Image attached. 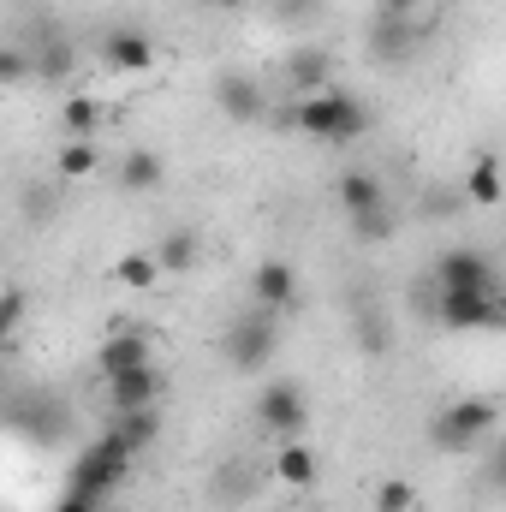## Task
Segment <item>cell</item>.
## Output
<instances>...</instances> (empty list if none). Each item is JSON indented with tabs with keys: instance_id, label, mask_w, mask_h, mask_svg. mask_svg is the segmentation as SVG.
Instances as JSON below:
<instances>
[{
	"instance_id": "1",
	"label": "cell",
	"mask_w": 506,
	"mask_h": 512,
	"mask_svg": "<svg viewBox=\"0 0 506 512\" xmlns=\"http://www.w3.org/2000/svg\"><path fill=\"white\" fill-rule=\"evenodd\" d=\"M280 126L304 131V137H322V143H358V137L370 131V108H364L352 90L328 84V90L304 96L298 108H286V114H280Z\"/></svg>"
},
{
	"instance_id": "2",
	"label": "cell",
	"mask_w": 506,
	"mask_h": 512,
	"mask_svg": "<svg viewBox=\"0 0 506 512\" xmlns=\"http://www.w3.org/2000/svg\"><path fill=\"white\" fill-rule=\"evenodd\" d=\"M495 423H501L495 399H447V405L429 417V441H435L441 453H471V447H489Z\"/></svg>"
},
{
	"instance_id": "3",
	"label": "cell",
	"mask_w": 506,
	"mask_h": 512,
	"mask_svg": "<svg viewBox=\"0 0 506 512\" xmlns=\"http://www.w3.org/2000/svg\"><path fill=\"white\" fill-rule=\"evenodd\" d=\"M131 459H137V447H131L120 429H108L96 447H84V453H78V465H72L66 489H72V495H90V501H102L108 489H120V483H126Z\"/></svg>"
},
{
	"instance_id": "4",
	"label": "cell",
	"mask_w": 506,
	"mask_h": 512,
	"mask_svg": "<svg viewBox=\"0 0 506 512\" xmlns=\"http://www.w3.org/2000/svg\"><path fill=\"white\" fill-rule=\"evenodd\" d=\"M280 352V310H268V304H251L233 328H227V364L233 370H262L268 358Z\"/></svg>"
},
{
	"instance_id": "5",
	"label": "cell",
	"mask_w": 506,
	"mask_h": 512,
	"mask_svg": "<svg viewBox=\"0 0 506 512\" xmlns=\"http://www.w3.org/2000/svg\"><path fill=\"white\" fill-rule=\"evenodd\" d=\"M423 36H435V18L423 24V18H393V12H376L370 18V30H364V48H370V60L387 66V72H399L411 54H417V42Z\"/></svg>"
},
{
	"instance_id": "6",
	"label": "cell",
	"mask_w": 506,
	"mask_h": 512,
	"mask_svg": "<svg viewBox=\"0 0 506 512\" xmlns=\"http://www.w3.org/2000/svg\"><path fill=\"white\" fill-rule=\"evenodd\" d=\"M501 292H489V286H435V298H429V310L447 322V328H495L506 310Z\"/></svg>"
},
{
	"instance_id": "7",
	"label": "cell",
	"mask_w": 506,
	"mask_h": 512,
	"mask_svg": "<svg viewBox=\"0 0 506 512\" xmlns=\"http://www.w3.org/2000/svg\"><path fill=\"white\" fill-rule=\"evenodd\" d=\"M304 417H310V405H304V387L298 382H268L256 393V423H262L268 435L298 441V435H304Z\"/></svg>"
},
{
	"instance_id": "8",
	"label": "cell",
	"mask_w": 506,
	"mask_h": 512,
	"mask_svg": "<svg viewBox=\"0 0 506 512\" xmlns=\"http://www.w3.org/2000/svg\"><path fill=\"white\" fill-rule=\"evenodd\" d=\"M215 108H221L233 126H256V120L268 114L256 78H245V72H215Z\"/></svg>"
},
{
	"instance_id": "9",
	"label": "cell",
	"mask_w": 506,
	"mask_h": 512,
	"mask_svg": "<svg viewBox=\"0 0 506 512\" xmlns=\"http://www.w3.org/2000/svg\"><path fill=\"white\" fill-rule=\"evenodd\" d=\"M251 298L256 304H268V310H298V268L286 262V256H268V262H256L251 274Z\"/></svg>"
},
{
	"instance_id": "10",
	"label": "cell",
	"mask_w": 506,
	"mask_h": 512,
	"mask_svg": "<svg viewBox=\"0 0 506 512\" xmlns=\"http://www.w3.org/2000/svg\"><path fill=\"white\" fill-rule=\"evenodd\" d=\"M143 364H155L143 328H120V334H108V340L96 346V370H102V382H114V376H126V370H143Z\"/></svg>"
},
{
	"instance_id": "11",
	"label": "cell",
	"mask_w": 506,
	"mask_h": 512,
	"mask_svg": "<svg viewBox=\"0 0 506 512\" xmlns=\"http://www.w3.org/2000/svg\"><path fill=\"white\" fill-rule=\"evenodd\" d=\"M96 54H102V66H108V72H149V66H155V42H149L143 30H126V24H120V30H108Z\"/></svg>"
},
{
	"instance_id": "12",
	"label": "cell",
	"mask_w": 506,
	"mask_h": 512,
	"mask_svg": "<svg viewBox=\"0 0 506 512\" xmlns=\"http://www.w3.org/2000/svg\"><path fill=\"white\" fill-rule=\"evenodd\" d=\"M435 286H489V292H501L495 262L483 251H441L435 256Z\"/></svg>"
},
{
	"instance_id": "13",
	"label": "cell",
	"mask_w": 506,
	"mask_h": 512,
	"mask_svg": "<svg viewBox=\"0 0 506 512\" xmlns=\"http://www.w3.org/2000/svg\"><path fill=\"white\" fill-rule=\"evenodd\" d=\"M286 84H292V90H304V96L328 90V84H334V54H328V48H316V42L292 48V54H286Z\"/></svg>"
},
{
	"instance_id": "14",
	"label": "cell",
	"mask_w": 506,
	"mask_h": 512,
	"mask_svg": "<svg viewBox=\"0 0 506 512\" xmlns=\"http://www.w3.org/2000/svg\"><path fill=\"white\" fill-rule=\"evenodd\" d=\"M155 399H161V370H155V364L126 370V376L108 382V405H114V411H143V405H155Z\"/></svg>"
},
{
	"instance_id": "15",
	"label": "cell",
	"mask_w": 506,
	"mask_h": 512,
	"mask_svg": "<svg viewBox=\"0 0 506 512\" xmlns=\"http://www.w3.org/2000/svg\"><path fill=\"white\" fill-rule=\"evenodd\" d=\"M334 197H340V209H346V221L352 215H370V209H381L387 203V191H381V179L376 173H340V185H334Z\"/></svg>"
},
{
	"instance_id": "16",
	"label": "cell",
	"mask_w": 506,
	"mask_h": 512,
	"mask_svg": "<svg viewBox=\"0 0 506 512\" xmlns=\"http://www.w3.org/2000/svg\"><path fill=\"white\" fill-rule=\"evenodd\" d=\"M274 477H280L286 489H310V483H316V453H310L304 441H280V447H274Z\"/></svg>"
},
{
	"instance_id": "17",
	"label": "cell",
	"mask_w": 506,
	"mask_h": 512,
	"mask_svg": "<svg viewBox=\"0 0 506 512\" xmlns=\"http://www.w3.org/2000/svg\"><path fill=\"white\" fill-rule=\"evenodd\" d=\"M465 197L477 203V209H495L506 197V179H501V161L495 155H477L471 161V173H465Z\"/></svg>"
},
{
	"instance_id": "18",
	"label": "cell",
	"mask_w": 506,
	"mask_h": 512,
	"mask_svg": "<svg viewBox=\"0 0 506 512\" xmlns=\"http://www.w3.org/2000/svg\"><path fill=\"white\" fill-rule=\"evenodd\" d=\"M96 167H102L96 137H66V143H60V155H54V173H60V179H90Z\"/></svg>"
},
{
	"instance_id": "19",
	"label": "cell",
	"mask_w": 506,
	"mask_h": 512,
	"mask_svg": "<svg viewBox=\"0 0 506 512\" xmlns=\"http://www.w3.org/2000/svg\"><path fill=\"white\" fill-rule=\"evenodd\" d=\"M155 256H161V268H167V274H191V268H197V256H203V239H197L191 227H173V233L155 245Z\"/></svg>"
},
{
	"instance_id": "20",
	"label": "cell",
	"mask_w": 506,
	"mask_h": 512,
	"mask_svg": "<svg viewBox=\"0 0 506 512\" xmlns=\"http://www.w3.org/2000/svg\"><path fill=\"white\" fill-rule=\"evenodd\" d=\"M161 179H167V161L155 149H131L126 161H120V185L126 191H155Z\"/></svg>"
},
{
	"instance_id": "21",
	"label": "cell",
	"mask_w": 506,
	"mask_h": 512,
	"mask_svg": "<svg viewBox=\"0 0 506 512\" xmlns=\"http://www.w3.org/2000/svg\"><path fill=\"white\" fill-rule=\"evenodd\" d=\"M161 274H167V268H161V256H155V251H126L120 262H114V280L131 286V292H149Z\"/></svg>"
},
{
	"instance_id": "22",
	"label": "cell",
	"mask_w": 506,
	"mask_h": 512,
	"mask_svg": "<svg viewBox=\"0 0 506 512\" xmlns=\"http://www.w3.org/2000/svg\"><path fill=\"white\" fill-rule=\"evenodd\" d=\"M114 429L143 453V447H155V435H161V411H155V405H143V411H114Z\"/></svg>"
},
{
	"instance_id": "23",
	"label": "cell",
	"mask_w": 506,
	"mask_h": 512,
	"mask_svg": "<svg viewBox=\"0 0 506 512\" xmlns=\"http://www.w3.org/2000/svg\"><path fill=\"white\" fill-rule=\"evenodd\" d=\"M60 126H66V137H96L102 131V102L96 96H72L60 108Z\"/></svg>"
},
{
	"instance_id": "24",
	"label": "cell",
	"mask_w": 506,
	"mask_h": 512,
	"mask_svg": "<svg viewBox=\"0 0 506 512\" xmlns=\"http://www.w3.org/2000/svg\"><path fill=\"white\" fill-rule=\"evenodd\" d=\"M72 60H78V54H72V42H66V36H48V42H42V54H36V72H42V78H66V72H72Z\"/></svg>"
},
{
	"instance_id": "25",
	"label": "cell",
	"mask_w": 506,
	"mask_h": 512,
	"mask_svg": "<svg viewBox=\"0 0 506 512\" xmlns=\"http://www.w3.org/2000/svg\"><path fill=\"white\" fill-rule=\"evenodd\" d=\"M417 507V489L405 477H381L376 483V512H411Z\"/></svg>"
},
{
	"instance_id": "26",
	"label": "cell",
	"mask_w": 506,
	"mask_h": 512,
	"mask_svg": "<svg viewBox=\"0 0 506 512\" xmlns=\"http://www.w3.org/2000/svg\"><path fill=\"white\" fill-rule=\"evenodd\" d=\"M352 233H358L364 245H381V239H393V209L381 203V209H370V215H352Z\"/></svg>"
},
{
	"instance_id": "27",
	"label": "cell",
	"mask_w": 506,
	"mask_h": 512,
	"mask_svg": "<svg viewBox=\"0 0 506 512\" xmlns=\"http://www.w3.org/2000/svg\"><path fill=\"white\" fill-rule=\"evenodd\" d=\"M18 328H24V292H18V286H6V298H0V334L12 340Z\"/></svg>"
},
{
	"instance_id": "28",
	"label": "cell",
	"mask_w": 506,
	"mask_h": 512,
	"mask_svg": "<svg viewBox=\"0 0 506 512\" xmlns=\"http://www.w3.org/2000/svg\"><path fill=\"white\" fill-rule=\"evenodd\" d=\"M483 477H489L495 495H506V441H489V453H483Z\"/></svg>"
},
{
	"instance_id": "29",
	"label": "cell",
	"mask_w": 506,
	"mask_h": 512,
	"mask_svg": "<svg viewBox=\"0 0 506 512\" xmlns=\"http://www.w3.org/2000/svg\"><path fill=\"white\" fill-rule=\"evenodd\" d=\"M30 66H36V60H30L24 48H6V54H0V78H6V84H24Z\"/></svg>"
},
{
	"instance_id": "30",
	"label": "cell",
	"mask_w": 506,
	"mask_h": 512,
	"mask_svg": "<svg viewBox=\"0 0 506 512\" xmlns=\"http://www.w3.org/2000/svg\"><path fill=\"white\" fill-rule=\"evenodd\" d=\"M423 215L453 221V215H459V191H423Z\"/></svg>"
},
{
	"instance_id": "31",
	"label": "cell",
	"mask_w": 506,
	"mask_h": 512,
	"mask_svg": "<svg viewBox=\"0 0 506 512\" xmlns=\"http://www.w3.org/2000/svg\"><path fill=\"white\" fill-rule=\"evenodd\" d=\"M358 334H364V346H370V352H387V340H393V334H387V322H376V316H364V322H358Z\"/></svg>"
},
{
	"instance_id": "32",
	"label": "cell",
	"mask_w": 506,
	"mask_h": 512,
	"mask_svg": "<svg viewBox=\"0 0 506 512\" xmlns=\"http://www.w3.org/2000/svg\"><path fill=\"white\" fill-rule=\"evenodd\" d=\"M316 12V0H274V18H286V24H304Z\"/></svg>"
},
{
	"instance_id": "33",
	"label": "cell",
	"mask_w": 506,
	"mask_h": 512,
	"mask_svg": "<svg viewBox=\"0 0 506 512\" xmlns=\"http://www.w3.org/2000/svg\"><path fill=\"white\" fill-rule=\"evenodd\" d=\"M429 0H376V12H393V18H417Z\"/></svg>"
},
{
	"instance_id": "34",
	"label": "cell",
	"mask_w": 506,
	"mask_h": 512,
	"mask_svg": "<svg viewBox=\"0 0 506 512\" xmlns=\"http://www.w3.org/2000/svg\"><path fill=\"white\" fill-rule=\"evenodd\" d=\"M102 507V501H90V495H72V489H66V495H60V507H48V512H96Z\"/></svg>"
},
{
	"instance_id": "35",
	"label": "cell",
	"mask_w": 506,
	"mask_h": 512,
	"mask_svg": "<svg viewBox=\"0 0 506 512\" xmlns=\"http://www.w3.org/2000/svg\"><path fill=\"white\" fill-rule=\"evenodd\" d=\"M24 203H30V209H24V215H30V221H48V215H54V197H42V191H30V197H24Z\"/></svg>"
},
{
	"instance_id": "36",
	"label": "cell",
	"mask_w": 506,
	"mask_h": 512,
	"mask_svg": "<svg viewBox=\"0 0 506 512\" xmlns=\"http://www.w3.org/2000/svg\"><path fill=\"white\" fill-rule=\"evenodd\" d=\"M209 6H221V12H239V6H251V0H209Z\"/></svg>"
},
{
	"instance_id": "37",
	"label": "cell",
	"mask_w": 506,
	"mask_h": 512,
	"mask_svg": "<svg viewBox=\"0 0 506 512\" xmlns=\"http://www.w3.org/2000/svg\"><path fill=\"white\" fill-rule=\"evenodd\" d=\"M6 512H18V507H6Z\"/></svg>"
}]
</instances>
